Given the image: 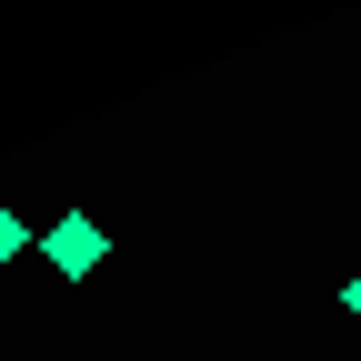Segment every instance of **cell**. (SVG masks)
<instances>
[{
    "instance_id": "6da1fadb",
    "label": "cell",
    "mask_w": 361,
    "mask_h": 361,
    "mask_svg": "<svg viewBox=\"0 0 361 361\" xmlns=\"http://www.w3.org/2000/svg\"><path fill=\"white\" fill-rule=\"evenodd\" d=\"M40 251H51V271H61V281H90L111 241H101V221H90V211H61L51 231H40Z\"/></svg>"
},
{
    "instance_id": "7a4b0ae2",
    "label": "cell",
    "mask_w": 361,
    "mask_h": 361,
    "mask_svg": "<svg viewBox=\"0 0 361 361\" xmlns=\"http://www.w3.org/2000/svg\"><path fill=\"white\" fill-rule=\"evenodd\" d=\"M20 251H30V221H20V211H11V201H0V271H11V261H20Z\"/></svg>"
},
{
    "instance_id": "3957f363",
    "label": "cell",
    "mask_w": 361,
    "mask_h": 361,
    "mask_svg": "<svg viewBox=\"0 0 361 361\" xmlns=\"http://www.w3.org/2000/svg\"><path fill=\"white\" fill-rule=\"evenodd\" d=\"M341 301H351V322H361V271H351V281H341Z\"/></svg>"
}]
</instances>
